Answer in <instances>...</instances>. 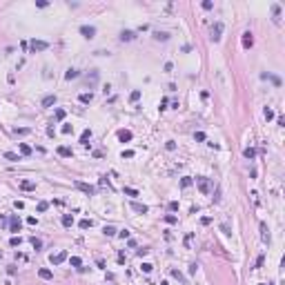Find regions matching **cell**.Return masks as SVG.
<instances>
[{"label": "cell", "mask_w": 285, "mask_h": 285, "mask_svg": "<svg viewBox=\"0 0 285 285\" xmlns=\"http://www.w3.org/2000/svg\"><path fill=\"white\" fill-rule=\"evenodd\" d=\"M196 185H198V189H201L203 194H212V183H210V178L198 176V178H196Z\"/></svg>", "instance_id": "6da1fadb"}, {"label": "cell", "mask_w": 285, "mask_h": 285, "mask_svg": "<svg viewBox=\"0 0 285 285\" xmlns=\"http://www.w3.org/2000/svg\"><path fill=\"white\" fill-rule=\"evenodd\" d=\"M76 187H78L80 192H85L87 196H94V194H96V187H94V185H87V183H82V180H76Z\"/></svg>", "instance_id": "7a4b0ae2"}, {"label": "cell", "mask_w": 285, "mask_h": 285, "mask_svg": "<svg viewBox=\"0 0 285 285\" xmlns=\"http://www.w3.org/2000/svg\"><path fill=\"white\" fill-rule=\"evenodd\" d=\"M47 47H49V42H45V40H36V38L29 42V49H31V51H45Z\"/></svg>", "instance_id": "3957f363"}, {"label": "cell", "mask_w": 285, "mask_h": 285, "mask_svg": "<svg viewBox=\"0 0 285 285\" xmlns=\"http://www.w3.org/2000/svg\"><path fill=\"white\" fill-rule=\"evenodd\" d=\"M20 227H22V223H20V218H18V216H11V218H9V232L18 234V232H20Z\"/></svg>", "instance_id": "277c9868"}, {"label": "cell", "mask_w": 285, "mask_h": 285, "mask_svg": "<svg viewBox=\"0 0 285 285\" xmlns=\"http://www.w3.org/2000/svg\"><path fill=\"white\" fill-rule=\"evenodd\" d=\"M221 34H223V22H216L212 27V40L218 42V40H221Z\"/></svg>", "instance_id": "5b68a950"}, {"label": "cell", "mask_w": 285, "mask_h": 285, "mask_svg": "<svg viewBox=\"0 0 285 285\" xmlns=\"http://www.w3.org/2000/svg\"><path fill=\"white\" fill-rule=\"evenodd\" d=\"M80 34H82L85 38H94V36H96V27H91V25H82V27H80Z\"/></svg>", "instance_id": "8992f818"}, {"label": "cell", "mask_w": 285, "mask_h": 285, "mask_svg": "<svg viewBox=\"0 0 285 285\" xmlns=\"http://www.w3.org/2000/svg\"><path fill=\"white\" fill-rule=\"evenodd\" d=\"M136 38V31H131V29H122L120 31V40L122 42H129V40H134Z\"/></svg>", "instance_id": "52a82bcc"}, {"label": "cell", "mask_w": 285, "mask_h": 285, "mask_svg": "<svg viewBox=\"0 0 285 285\" xmlns=\"http://www.w3.org/2000/svg\"><path fill=\"white\" fill-rule=\"evenodd\" d=\"M241 40H243V47H245V49H250V47L254 45V36H252V31H245Z\"/></svg>", "instance_id": "ba28073f"}, {"label": "cell", "mask_w": 285, "mask_h": 285, "mask_svg": "<svg viewBox=\"0 0 285 285\" xmlns=\"http://www.w3.org/2000/svg\"><path fill=\"white\" fill-rule=\"evenodd\" d=\"M65 259H67V252L62 250V252H58V254H56V256L51 254V259H49V261H51V265H60V263H62Z\"/></svg>", "instance_id": "9c48e42d"}, {"label": "cell", "mask_w": 285, "mask_h": 285, "mask_svg": "<svg viewBox=\"0 0 285 285\" xmlns=\"http://www.w3.org/2000/svg\"><path fill=\"white\" fill-rule=\"evenodd\" d=\"M131 210L138 212V214H147V212H149V207H147V205H142V203H136V201H134V203H131Z\"/></svg>", "instance_id": "30bf717a"}, {"label": "cell", "mask_w": 285, "mask_h": 285, "mask_svg": "<svg viewBox=\"0 0 285 285\" xmlns=\"http://www.w3.org/2000/svg\"><path fill=\"white\" fill-rule=\"evenodd\" d=\"M38 276H40L42 281H51V279H54V272L47 270V267H42V270H38Z\"/></svg>", "instance_id": "8fae6325"}, {"label": "cell", "mask_w": 285, "mask_h": 285, "mask_svg": "<svg viewBox=\"0 0 285 285\" xmlns=\"http://www.w3.org/2000/svg\"><path fill=\"white\" fill-rule=\"evenodd\" d=\"M118 140H120V142H129V140H131V131H129V129H120V131H118Z\"/></svg>", "instance_id": "7c38bea8"}, {"label": "cell", "mask_w": 285, "mask_h": 285, "mask_svg": "<svg viewBox=\"0 0 285 285\" xmlns=\"http://www.w3.org/2000/svg\"><path fill=\"white\" fill-rule=\"evenodd\" d=\"M20 189H22V192H34L36 183H31V180H20Z\"/></svg>", "instance_id": "4fadbf2b"}, {"label": "cell", "mask_w": 285, "mask_h": 285, "mask_svg": "<svg viewBox=\"0 0 285 285\" xmlns=\"http://www.w3.org/2000/svg\"><path fill=\"white\" fill-rule=\"evenodd\" d=\"M261 239H263V243H270V230L265 223H261Z\"/></svg>", "instance_id": "5bb4252c"}, {"label": "cell", "mask_w": 285, "mask_h": 285, "mask_svg": "<svg viewBox=\"0 0 285 285\" xmlns=\"http://www.w3.org/2000/svg\"><path fill=\"white\" fill-rule=\"evenodd\" d=\"M58 154H60L62 158H71V154H74V151H71L69 147H65V145H60V147H58Z\"/></svg>", "instance_id": "9a60e30c"}, {"label": "cell", "mask_w": 285, "mask_h": 285, "mask_svg": "<svg viewBox=\"0 0 285 285\" xmlns=\"http://www.w3.org/2000/svg\"><path fill=\"white\" fill-rule=\"evenodd\" d=\"M89 138H91V129H85V131H82V134H80V142H82V145H85V147H87V145H89V142H87Z\"/></svg>", "instance_id": "2e32d148"}, {"label": "cell", "mask_w": 285, "mask_h": 285, "mask_svg": "<svg viewBox=\"0 0 285 285\" xmlns=\"http://www.w3.org/2000/svg\"><path fill=\"white\" fill-rule=\"evenodd\" d=\"M78 100L82 102V105H89V102L94 100V96H91V91H89V94H80V96H78Z\"/></svg>", "instance_id": "e0dca14e"}, {"label": "cell", "mask_w": 285, "mask_h": 285, "mask_svg": "<svg viewBox=\"0 0 285 285\" xmlns=\"http://www.w3.org/2000/svg\"><path fill=\"white\" fill-rule=\"evenodd\" d=\"M78 76H80V71H78V69H67L65 78H67V80H74V78H78Z\"/></svg>", "instance_id": "ac0fdd59"}, {"label": "cell", "mask_w": 285, "mask_h": 285, "mask_svg": "<svg viewBox=\"0 0 285 285\" xmlns=\"http://www.w3.org/2000/svg\"><path fill=\"white\" fill-rule=\"evenodd\" d=\"M51 105H56V96H45L42 98V107H51Z\"/></svg>", "instance_id": "d6986e66"}, {"label": "cell", "mask_w": 285, "mask_h": 285, "mask_svg": "<svg viewBox=\"0 0 285 285\" xmlns=\"http://www.w3.org/2000/svg\"><path fill=\"white\" fill-rule=\"evenodd\" d=\"M243 156H245V158H250V160H252V158L256 156V149H254V147H245V149H243Z\"/></svg>", "instance_id": "ffe728a7"}, {"label": "cell", "mask_w": 285, "mask_h": 285, "mask_svg": "<svg viewBox=\"0 0 285 285\" xmlns=\"http://www.w3.org/2000/svg\"><path fill=\"white\" fill-rule=\"evenodd\" d=\"M62 225L65 227H71L74 225V216L71 214H62Z\"/></svg>", "instance_id": "44dd1931"}, {"label": "cell", "mask_w": 285, "mask_h": 285, "mask_svg": "<svg viewBox=\"0 0 285 285\" xmlns=\"http://www.w3.org/2000/svg\"><path fill=\"white\" fill-rule=\"evenodd\" d=\"M29 131H31L29 127H16V129H14V134H16V136H27Z\"/></svg>", "instance_id": "7402d4cb"}, {"label": "cell", "mask_w": 285, "mask_h": 285, "mask_svg": "<svg viewBox=\"0 0 285 285\" xmlns=\"http://www.w3.org/2000/svg\"><path fill=\"white\" fill-rule=\"evenodd\" d=\"M7 160H11V163H16V160H20V156H18V154H14V151H5V154H2Z\"/></svg>", "instance_id": "603a6c76"}, {"label": "cell", "mask_w": 285, "mask_h": 285, "mask_svg": "<svg viewBox=\"0 0 285 285\" xmlns=\"http://www.w3.org/2000/svg\"><path fill=\"white\" fill-rule=\"evenodd\" d=\"M102 232H105V236H114V234H116L118 230H116L114 225H105V227H102Z\"/></svg>", "instance_id": "cb8c5ba5"}, {"label": "cell", "mask_w": 285, "mask_h": 285, "mask_svg": "<svg viewBox=\"0 0 285 285\" xmlns=\"http://www.w3.org/2000/svg\"><path fill=\"white\" fill-rule=\"evenodd\" d=\"M272 11H274V22H281V7H279V5H274V7H272Z\"/></svg>", "instance_id": "d4e9b609"}, {"label": "cell", "mask_w": 285, "mask_h": 285, "mask_svg": "<svg viewBox=\"0 0 285 285\" xmlns=\"http://www.w3.org/2000/svg\"><path fill=\"white\" fill-rule=\"evenodd\" d=\"M20 154H22V156H31V147L25 145V142H20Z\"/></svg>", "instance_id": "484cf974"}, {"label": "cell", "mask_w": 285, "mask_h": 285, "mask_svg": "<svg viewBox=\"0 0 285 285\" xmlns=\"http://www.w3.org/2000/svg\"><path fill=\"white\" fill-rule=\"evenodd\" d=\"M154 38H156V40H169V34L167 31H156Z\"/></svg>", "instance_id": "4316f807"}, {"label": "cell", "mask_w": 285, "mask_h": 285, "mask_svg": "<svg viewBox=\"0 0 285 285\" xmlns=\"http://www.w3.org/2000/svg\"><path fill=\"white\" fill-rule=\"evenodd\" d=\"M20 243H22L20 236H11V241H9V245H11V247H20Z\"/></svg>", "instance_id": "83f0119b"}, {"label": "cell", "mask_w": 285, "mask_h": 285, "mask_svg": "<svg viewBox=\"0 0 285 285\" xmlns=\"http://www.w3.org/2000/svg\"><path fill=\"white\" fill-rule=\"evenodd\" d=\"M29 241H31V245H34V250H40V247H42V241H40V239H36V236H31Z\"/></svg>", "instance_id": "f1b7e54d"}, {"label": "cell", "mask_w": 285, "mask_h": 285, "mask_svg": "<svg viewBox=\"0 0 285 285\" xmlns=\"http://www.w3.org/2000/svg\"><path fill=\"white\" fill-rule=\"evenodd\" d=\"M125 194L131 196V198H136V196H138V189H134V187H125Z\"/></svg>", "instance_id": "f546056e"}, {"label": "cell", "mask_w": 285, "mask_h": 285, "mask_svg": "<svg viewBox=\"0 0 285 285\" xmlns=\"http://www.w3.org/2000/svg\"><path fill=\"white\" fill-rule=\"evenodd\" d=\"M140 270L145 272V274H149L151 270H154V265H151V263H142V265H140Z\"/></svg>", "instance_id": "4dcf8cb0"}, {"label": "cell", "mask_w": 285, "mask_h": 285, "mask_svg": "<svg viewBox=\"0 0 285 285\" xmlns=\"http://www.w3.org/2000/svg\"><path fill=\"white\" fill-rule=\"evenodd\" d=\"M78 225H80V230H87V227H91V221H89V218H82Z\"/></svg>", "instance_id": "1f68e13d"}, {"label": "cell", "mask_w": 285, "mask_h": 285, "mask_svg": "<svg viewBox=\"0 0 285 285\" xmlns=\"http://www.w3.org/2000/svg\"><path fill=\"white\" fill-rule=\"evenodd\" d=\"M69 263L74 265V267H80V265H82V261L78 259V256H71V259H69Z\"/></svg>", "instance_id": "d6a6232c"}, {"label": "cell", "mask_w": 285, "mask_h": 285, "mask_svg": "<svg viewBox=\"0 0 285 285\" xmlns=\"http://www.w3.org/2000/svg\"><path fill=\"white\" fill-rule=\"evenodd\" d=\"M263 116L267 118V120H272V118H274V111H272L270 107H265V109H263Z\"/></svg>", "instance_id": "836d02e7"}, {"label": "cell", "mask_w": 285, "mask_h": 285, "mask_svg": "<svg viewBox=\"0 0 285 285\" xmlns=\"http://www.w3.org/2000/svg\"><path fill=\"white\" fill-rule=\"evenodd\" d=\"M138 98H140V89H134V91H131V96H129V100H131V102H136Z\"/></svg>", "instance_id": "e575fe53"}, {"label": "cell", "mask_w": 285, "mask_h": 285, "mask_svg": "<svg viewBox=\"0 0 285 285\" xmlns=\"http://www.w3.org/2000/svg\"><path fill=\"white\" fill-rule=\"evenodd\" d=\"M176 221H178V218H176L174 214H167V216H165V223H169V225H174Z\"/></svg>", "instance_id": "d590c367"}, {"label": "cell", "mask_w": 285, "mask_h": 285, "mask_svg": "<svg viewBox=\"0 0 285 285\" xmlns=\"http://www.w3.org/2000/svg\"><path fill=\"white\" fill-rule=\"evenodd\" d=\"M167 210L169 212H178V201H172V203L167 205Z\"/></svg>", "instance_id": "8d00e7d4"}, {"label": "cell", "mask_w": 285, "mask_h": 285, "mask_svg": "<svg viewBox=\"0 0 285 285\" xmlns=\"http://www.w3.org/2000/svg\"><path fill=\"white\" fill-rule=\"evenodd\" d=\"M172 276H174V279H178V281H183V283H185V276H183V274H180L178 270H172Z\"/></svg>", "instance_id": "74e56055"}, {"label": "cell", "mask_w": 285, "mask_h": 285, "mask_svg": "<svg viewBox=\"0 0 285 285\" xmlns=\"http://www.w3.org/2000/svg\"><path fill=\"white\" fill-rule=\"evenodd\" d=\"M47 207H49V203H47V201H40V203H38V212H45Z\"/></svg>", "instance_id": "f35d334b"}, {"label": "cell", "mask_w": 285, "mask_h": 285, "mask_svg": "<svg viewBox=\"0 0 285 285\" xmlns=\"http://www.w3.org/2000/svg\"><path fill=\"white\" fill-rule=\"evenodd\" d=\"M120 156H122V158H134V151H131V149H125Z\"/></svg>", "instance_id": "ab89813d"}, {"label": "cell", "mask_w": 285, "mask_h": 285, "mask_svg": "<svg viewBox=\"0 0 285 285\" xmlns=\"http://www.w3.org/2000/svg\"><path fill=\"white\" fill-rule=\"evenodd\" d=\"M192 241H194V234H187V236H185V247H189V245H192Z\"/></svg>", "instance_id": "60d3db41"}, {"label": "cell", "mask_w": 285, "mask_h": 285, "mask_svg": "<svg viewBox=\"0 0 285 285\" xmlns=\"http://www.w3.org/2000/svg\"><path fill=\"white\" fill-rule=\"evenodd\" d=\"M180 185H183V187H189V185H192V178H189V176H185L183 180H180Z\"/></svg>", "instance_id": "b9f144b4"}, {"label": "cell", "mask_w": 285, "mask_h": 285, "mask_svg": "<svg viewBox=\"0 0 285 285\" xmlns=\"http://www.w3.org/2000/svg\"><path fill=\"white\" fill-rule=\"evenodd\" d=\"M65 118V109H56V120H62Z\"/></svg>", "instance_id": "7bdbcfd3"}, {"label": "cell", "mask_w": 285, "mask_h": 285, "mask_svg": "<svg viewBox=\"0 0 285 285\" xmlns=\"http://www.w3.org/2000/svg\"><path fill=\"white\" fill-rule=\"evenodd\" d=\"M194 138H196L198 142H203V140H205V134H203V131H196V134H194Z\"/></svg>", "instance_id": "ee69618b"}, {"label": "cell", "mask_w": 285, "mask_h": 285, "mask_svg": "<svg viewBox=\"0 0 285 285\" xmlns=\"http://www.w3.org/2000/svg\"><path fill=\"white\" fill-rule=\"evenodd\" d=\"M165 147H167L169 151H174V149H176V142H174V140H167V145H165Z\"/></svg>", "instance_id": "f6af8a7d"}, {"label": "cell", "mask_w": 285, "mask_h": 285, "mask_svg": "<svg viewBox=\"0 0 285 285\" xmlns=\"http://www.w3.org/2000/svg\"><path fill=\"white\" fill-rule=\"evenodd\" d=\"M118 234H120V239H122V241H125V239H129V230H120Z\"/></svg>", "instance_id": "bcb514c9"}, {"label": "cell", "mask_w": 285, "mask_h": 285, "mask_svg": "<svg viewBox=\"0 0 285 285\" xmlns=\"http://www.w3.org/2000/svg\"><path fill=\"white\" fill-rule=\"evenodd\" d=\"M71 131H74L71 125H62V134H71Z\"/></svg>", "instance_id": "7dc6e473"}, {"label": "cell", "mask_w": 285, "mask_h": 285, "mask_svg": "<svg viewBox=\"0 0 285 285\" xmlns=\"http://www.w3.org/2000/svg\"><path fill=\"white\" fill-rule=\"evenodd\" d=\"M147 252H149V250H147V247H142V250H138V252H136V254H138V256H140V259H142V256H147Z\"/></svg>", "instance_id": "c3c4849f"}, {"label": "cell", "mask_w": 285, "mask_h": 285, "mask_svg": "<svg viewBox=\"0 0 285 285\" xmlns=\"http://www.w3.org/2000/svg\"><path fill=\"white\" fill-rule=\"evenodd\" d=\"M201 223H203V225H210V223H212V218H210V216H203V218H201Z\"/></svg>", "instance_id": "681fc988"}, {"label": "cell", "mask_w": 285, "mask_h": 285, "mask_svg": "<svg viewBox=\"0 0 285 285\" xmlns=\"http://www.w3.org/2000/svg\"><path fill=\"white\" fill-rule=\"evenodd\" d=\"M221 230H223V234H225V236H230V234H232V232H230V227H227V225H221Z\"/></svg>", "instance_id": "f907efd6"}, {"label": "cell", "mask_w": 285, "mask_h": 285, "mask_svg": "<svg viewBox=\"0 0 285 285\" xmlns=\"http://www.w3.org/2000/svg\"><path fill=\"white\" fill-rule=\"evenodd\" d=\"M196 270H198V265H196V263L189 265V274H196Z\"/></svg>", "instance_id": "816d5d0a"}, {"label": "cell", "mask_w": 285, "mask_h": 285, "mask_svg": "<svg viewBox=\"0 0 285 285\" xmlns=\"http://www.w3.org/2000/svg\"><path fill=\"white\" fill-rule=\"evenodd\" d=\"M163 109H167V98L160 100V111H163Z\"/></svg>", "instance_id": "f5cc1de1"}, {"label": "cell", "mask_w": 285, "mask_h": 285, "mask_svg": "<svg viewBox=\"0 0 285 285\" xmlns=\"http://www.w3.org/2000/svg\"><path fill=\"white\" fill-rule=\"evenodd\" d=\"M14 205H16V210H22V207H25V203H22V201H16Z\"/></svg>", "instance_id": "db71d44e"}, {"label": "cell", "mask_w": 285, "mask_h": 285, "mask_svg": "<svg viewBox=\"0 0 285 285\" xmlns=\"http://www.w3.org/2000/svg\"><path fill=\"white\" fill-rule=\"evenodd\" d=\"M212 7H214V5L210 2V0H205V2H203V9H212Z\"/></svg>", "instance_id": "11a10c76"}, {"label": "cell", "mask_w": 285, "mask_h": 285, "mask_svg": "<svg viewBox=\"0 0 285 285\" xmlns=\"http://www.w3.org/2000/svg\"><path fill=\"white\" fill-rule=\"evenodd\" d=\"M27 223H29V225H36L38 221H36V216H29V218H27Z\"/></svg>", "instance_id": "9f6ffc18"}, {"label": "cell", "mask_w": 285, "mask_h": 285, "mask_svg": "<svg viewBox=\"0 0 285 285\" xmlns=\"http://www.w3.org/2000/svg\"><path fill=\"white\" fill-rule=\"evenodd\" d=\"M160 285H169V283H167V281H163V283H160Z\"/></svg>", "instance_id": "6f0895ef"}, {"label": "cell", "mask_w": 285, "mask_h": 285, "mask_svg": "<svg viewBox=\"0 0 285 285\" xmlns=\"http://www.w3.org/2000/svg\"><path fill=\"white\" fill-rule=\"evenodd\" d=\"M259 285H265V283H259Z\"/></svg>", "instance_id": "680465c9"}, {"label": "cell", "mask_w": 285, "mask_h": 285, "mask_svg": "<svg viewBox=\"0 0 285 285\" xmlns=\"http://www.w3.org/2000/svg\"><path fill=\"white\" fill-rule=\"evenodd\" d=\"M0 256H2V254H0Z\"/></svg>", "instance_id": "91938a15"}]
</instances>
